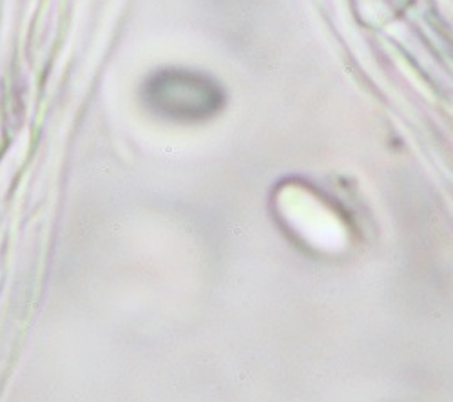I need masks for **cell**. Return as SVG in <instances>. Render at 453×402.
I'll use <instances>...</instances> for the list:
<instances>
[{
	"label": "cell",
	"instance_id": "1",
	"mask_svg": "<svg viewBox=\"0 0 453 402\" xmlns=\"http://www.w3.org/2000/svg\"><path fill=\"white\" fill-rule=\"evenodd\" d=\"M207 86L183 71H164L150 77L143 87L145 103L169 118H195L205 113Z\"/></svg>",
	"mask_w": 453,
	"mask_h": 402
}]
</instances>
